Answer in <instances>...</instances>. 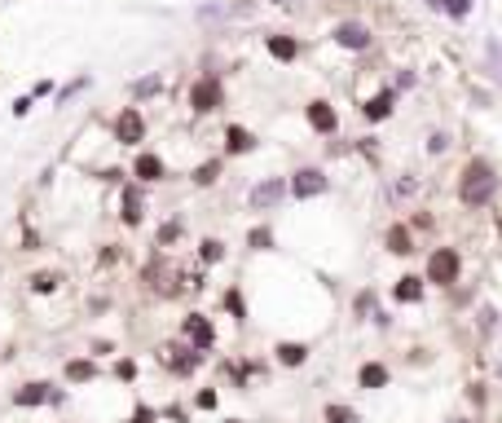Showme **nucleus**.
I'll use <instances>...</instances> for the list:
<instances>
[{
    "mask_svg": "<svg viewBox=\"0 0 502 423\" xmlns=\"http://www.w3.org/2000/svg\"><path fill=\"white\" fill-rule=\"evenodd\" d=\"M498 194V176H493V168L485 164V159H471V164L463 168V185H458V199L467 203V207H485L489 199Z\"/></svg>",
    "mask_w": 502,
    "mask_h": 423,
    "instance_id": "1",
    "label": "nucleus"
},
{
    "mask_svg": "<svg viewBox=\"0 0 502 423\" xmlns=\"http://www.w3.org/2000/svg\"><path fill=\"white\" fill-rule=\"evenodd\" d=\"M190 106L199 115H207V111H221L225 106V89H221V79L216 75H203V79H194V89H190Z\"/></svg>",
    "mask_w": 502,
    "mask_h": 423,
    "instance_id": "2",
    "label": "nucleus"
},
{
    "mask_svg": "<svg viewBox=\"0 0 502 423\" xmlns=\"http://www.w3.org/2000/svg\"><path fill=\"white\" fill-rule=\"evenodd\" d=\"M115 137H119V146H137V141L146 137V119H141L137 106H124V111H119V119H115Z\"/></svg>",
    "mask_w": 502,
    "mask_h": 423,
    "instance_id": "3",
    "label": "nucleus"
},
{
    "mask_svg": "<svg viewBox=\"0 0 502 423\" xmlns=\"http://www.w3.org/2000/svg\"><path fill=\"white\" fill-rule=\"evenodd\" d=\"M454 278H458V252H449V247L432 252V260H428V282H441V287H449Z\"/></svg>",
    "mask_w": 502,
    "mask_h": 423,
    "instance_id": "4",
    "label": "nucleus"
},
{
    "mask_svg": "<svg viewBox=\"0 0 502 423\" xmlns=\"http://www.w3.org/2000/svg\"><path fill=\"white\" fill-rule=\"evenodd\" d=\"M331 36H335V44H339V49H353V53H357V49H370V40H375L366 22H335V31H331Z\"/></svg>",
    "mask_w": 502,
    "mask_h": 423,
    "instance_id": "5",
    "label": "nucleus"
},
{
    "mask_svg": "<svg viewBox=\"0 0 502 423\" xmlns=\"http://www.w3.org/2000/svg\"><path fill=\"white\" fill-rule=\"evenodd\" d=\"M291 194H296V199H317V194H326V176L317 172V168H304V172H296V181H291Z\"/></svg>",
    "mask_w": 502,
    "mask_h": 423,
    "instance_id": "6",
    "label": "nucleus"
},
{
    "mask_svg": "<svg viewBox=\"0 0 502 423\" xmlns=\"http://www.w3.org/2000/svg\"><path fill=\"white\" fill-rule=\"evenodd\" d=\"M181 331H185V339H190L194 349H211V339H216V331H211V322H207L203 313H190Z\"/></svg>",
    "mask_w": 502,
    "mask_h": 423,
    "instance_id": "7",
    "label": "nucleus"
},
{
    "mask_svg": "<svg viewBox=\"0 0 502 423\" xmlns=\"http://www.w3.org/2000/svg\"><path fill=\"white\" fill-rule=\"evenodd\" d=\"M282 194H286L282 181H260L251 190V207H273V203H282Z\"/></svg>",
    "mask_w": 502,
    "mask_h": 423,
    "instance_id": "8",
    "label": "nucleus"
},
{
    "mask_svg": "<svg viewBox=\"0 0 502 423\" xmlns=\"http://www.w3.org/2000/svg\"><path fill=\"white\" fill-rule=\"evenodd\" d=\"M141 217H146V199L137 185H128L124 190V225H141Z\"/></svg>",
    "mask_w": 502,
    "mask_h": 423,
    "instance_id": "9",
    "label": "nucleus"
},
{
    "mask_svg": "<svg viewBox=\"0 0 502 423\" xmlns=\"http://www.w3.org/2000/svg\"><path fill=\"white\" fill-rule=\"evenodd\" d=\"M132 172H137L141 181H164V159H159V154H137V164H132Z\"/></svg>",
    "mask_w": 502,
    "mask_h": 423,
    "instance_id": "10",
    "label": "nucleus"
},
{
    "mask_svg": "<svg viewBox=\"0 0 502 423\" xmlns=\"http://www.w3.org/2000/svg\"><path fill=\"white\" fill-rule=\"evenodd\" d=\"M392 101H396L392 89L379 93V97H370V101H366V119H370V124H375V119H388V115H392Z\"/></svg>",
    "mask_w": 502,
    "mask_h": 423,
    "instance_id": "11",
    "label": "nucleus"
},
{
    "mask_svg": "<svg viewBox=\"0 0 502 423\" xmlns=\"http://www.w3.org/2000/svg\"><path fill=\"white\" fill-rule=\"evenodd\" d=\"M308 124H313L317 132H335V111H331L326 101H313V106H308Z\"/></svg>",
    "mask_w": 502,
    "mask_h": 423,
    "instance_id": "12",
    "label": "nucleus"
},
{
    "mask_svg": "<svg viewBox=\"0 0 502 423\" xmlns=\"http://www.w3.org/2000/svg\"><path fill=\"white\" fill-rule=\"evenodd\" d=\"M49 397H53L49 384H26V388L14 392V402H18V406H40V402H49Z\"/></svg>",
    "mask_w": 502,
    "mask_h": 423,
    "instance_id": "13",
    "label": "nucleus"
},
{
    "mask_svg": "<svg viewBox=\"0 0 502 423\" xmlns=\"http://www.w3.org/2000/svg\"><path fill=\"white\" fill-rule=\"evenodd\" d=\"M269 53H273L278 62H291V58H296V53H300V44L291 40V36H269Z\"/></svg>",
    "mask_w": 502,
    "mask_h": 423,
    "instance_id": "14",
    "label": "nucleus"
},
{
    "mask_svg": "<svg viewBox=\"0 0 502 423\" xmlns=\"http://www.w3.org/2000/svg\"><path fill=\"white\" fill-rule=\"evenodd\" d=\"M225 141H229V154H247V150L256 146V137H251L247 128H229V132H225Z\"/></svg>",
    "mask_w": 502,
    "mask_h": 423,
    "instance_id": "15",
    "label": "nucleus"
},
{
    "mask_svg": "<svg viewBox=\"0 0 502 423\" xmlns=\"http://www.w3.org/2000/svg\"><path fill=\"white\" fill-rule=\"evenodd\" d=\"M388 252H396V256H410V252H414V247H410V229L392 225V229H388Z\"/></svg>",
    "mask_w": 502,
    "mask_h": 423,
    "instance_id": "16",
    "label": "nucleus"
},
{
    "mask_svg": "<svg viewBox=\"0 0 502 423\" xmlns=\"http://www.w3.org/2000/svg\"><path fill=\"white\" fill-rule=\"evenodd\" d=\"M383 384H388V370L379 362H366L361 366V388H383Z\"/></svg>",
    "mask_w": 502,
    "mask_h": 423,
    "instance_id": "17",
    "label": "nucleus"
},
{
    "mask_svg": "<svg viewBox=\"0 0 502 423\" xmlns=\"http://www.w3.org/2000/svg\"><path fill=\"white\" fill-rule=\"evenodd\" d=\"M304 357H308L304 344H278V362L282 366H304Z\"/></svg>",
    "mask_w": 502,
    "mask_h": 423,
    "instance_id": "18",
    "label": "nucleus"
},
{
    "mask_svg": "<svg viewBox=\"0 0 502 423\" xmlns=\"http://www.w3.org/2000/svg\"><path fill=\"white\" fill-rule=\"evenodd\" d=\"M423 296V287H418V278H401L396 282V300H406V304H414Z\"/></svg>",
    "mask_w": 502,
    "mask_h": 423,
    "instance_id": "19",
    "label": "nucleus"
},
{
    "mask_svg": "<svg viewBox=\"0 0 502 423\" xmlns=\"http://www.w3.org/2000/svg\"><path fill=\"white\" fill-rule=\"evenodd\" d=\"M93 375H97L93 362H71V366H66V379H75V384H84V379H93Z\"/></svg>",
    "mask_w": 502,
    "mask_h": 423,
    "instance_id": "20",
    "label": "nucleus"
},
{
    "mask_svg": "<svg viewBox=\"0 0 502 423\" xmlns=\"http://www.w3.org/2000/svg\"><path fill=\"white\" fill-rule=\"evenodd\" d=\"M159 89H164V79H159V75H146V79H137V84H132V93H137V97H150V93H159Z\"/></svg>",
    "mask_w": 502,
    "mask_h": 423,
    "instance_id": "21",
    "label": "nucleus"
},
{
    "mask_svg": "<svg viewBox=\"0 0 502 423\" xmlns=\"http://www.w3.org/2000/svg\"><path fill=\"white\" fill-rule=\"evenodd\" d=\"M326 423H357V414L348 406H326Z\"/></svg>",
    "mask_w": 502,
    "mask_h": 423,
    "instance_id": "22",
    "label": "nucleus"
},
{
    "mask_svg": "<svg viewBox=\"0 0 502 423\" xmlns=\"http://www.w3.org/2000/svg\"><path fill=\"white\" fill-rule=\"evenodd\" d=\"M216 176H221V164H216V159H211V164H203V168L194 172V181H199V185H211Z\"/></svg>",
    "mask_w": 502,
    "mask_h": 423,
    "instance_id": "23",
    "label": "nucleus"
},
{
    "mask_svg": "<svg viewBox=\"0 0 502 423\" xmlns=\"http://www.w3.org/2000/svg\"><path fill=\"white\" fill-rule=\"evenodd\" d=\"M221 256H225V243H216V238H207V243H203V260H207V264H216Z\"/></svg>",
    "mask_w": 502,
    "mask_h": 423,
    "instance_id": "24",
    "label": "nucleus"
},
{
    "mask_svg": "<svg viewBox=\"0 0 502 423\" xmlns=\"http://www.w3.org/2000/svg\"><path fill=\"white\" fill-rule=\"evenodd\" d=\"M58 282H62L58 274H36V278H31V287H36V291H53Z\"/></svg>",
    "mask_w": 502,
    "mask_h": 423,
    "instance_id": "25",
    "label": "nucleus"
},
{
    "mask_svg": "<svg viewBox=\"0 0 502 423\" xmlns=\"http://www.w3.org/2000/svg\"><path fill=\"white\" fill-rule=\"evenodd\" d=\"M471 9V0H445V14H454V18H467Z\"/></svg>",
    "mask_w": 502,
    "mask_h": 423,
    "instance_id": "26",
    "label": "nucleus"
},
{
    "mask_svg": "<svg viewBox=\"0 0 502 423\" xmlns=\"http://www.w3.org/2000/svg\"><path fill=\"white\" fill-rule=\"evenodd\" d=\"M172 238H181V221H168L164 234H159V243H172Z\"/></svg>",
    "mask_w": 502,
    "mask_h": 423,
    "instance_id": "27",
    "label": "nucleus"
},
{
    "mask_svg": "<svg viewBox=\"0 0 502 423\" xmlns=\"http://www.w3.org/2000/svg\"><path fill=\"white\" fill-rule=\"evenodd\" d=\"M273 238H269V229H251V247H269Z\"/></svg>",
    "mask_w": 502,
    "mask_h": 423,
    "instance_id": "28",
    "label": "nucleus"
},
{
    "mask_svg": "<svg viewBox=\"0 0 502 423\" xmlns=\"http://www.w3.org/2000/svg\"><path fill=\"white\" fill-rule=\"evenodd\" d=\"M489 62H493L498 75H502V44H498V40H489Z\"/></svg>",
    "mask_w": 502,
    "mask_h": 423,
    "instance_id": "29",
    "label": "nucleus"
},
{
    "mask_svg": "<svg viewBox=\"0 0 502 423\" xmlns=\"http://www.w3.org/2000/svg\"><path fill=\"white\" fill-rule=\"evenodd\" d=\"M445 146H449V141H445V132H432V137H428V150H432V154H436V150H445Z\"/></svg>",
    "mask_w": 502,
    "mask_h": 423,
    "instance_id": "30",
    "label": "nucleus"
},
{
    "mask_svg": "<svg viewBox=\"0 0 502 423\" xmlns=\"http://www.w3.org/2000/svg\"><path fill=\"white\" fill-rule=\"evenodd\" d=\"M428 5H432V9H445V0H428Z\"/></svg>",
    "mask_w": 502,
    "mask_h": 423,
    "instance_id": "31",
    "label": "nucleus"
}]
</instances>
